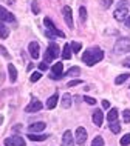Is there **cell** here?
<instances>
[{
	"label": "cell",
	"instance_id": "3957f363",
	"mask_svg": "<svg viewBox=\"0 0 130 146\" xmlns=\"http://www.w3.org/2000/svg\"><path fill=\"white\" fill-rule=\"evenodd\" d=\"M115 52L116 54H125L130 52V37H121L115 43Z\"/></svg>",
	"mask_w": 130,
	"mask_h": 146
},
{
	"label": "cell",
	"instance_id": "8fae6325",
	"mask_svg": "<svg viewBox=\"0 0 130 146\" xmlns=\"http://www.w3.org/2000/svg\"><path fill=\"white\" fill-rule=\"evenodd\" d=\"M28 52L31 54V57L36 60V58H39V56H40V51H39V43L37 42H31L28 45Z\"/></svg>",
	"mask_w": 130,
	"mask_h": 146
},
{
	"label": "cell",
	"instance_id": "83f0119b",
	"mask_svg": "<svg viewBox=\"0 0 130 146\" xmlns=\"http://www.w3.org/2000/svg\"><path fill=\"white\" fill-rule=\"evenodd\" d=\"M92 146H104V139H102L101 135L94 137V139H93V143H92Z\"/></svg>",
	"mask_w": 130,
	"mask_h": 146
},
{
	"label": "cell",
	"instance_id": "d6a6232c",
	"mask_svg": "<svg viewBox=\"0 0 130 146\" xmlns=\"http://www.w3.org/2000/svg\"><path fill=\"white\" fill-rule=\"evenodd\" d=\"M121 145L123 146H129L130 145V134H125L123 139H121Z\"/></svg>",
	"mask_w": 130,
	"mask_h": 146
},
{
	"label": "cell",
	"instance_id": "603a6c76",
	"mask_svg": "<svg viewBox=\"0 0 130 146\" xmlns=\"http://www.w3.org/2000/svg\"><path fill=\"white\" fill-rule=\"evenodd\" d=\"M129 77H130V74H121V76H118V77L115 78V83H116V85H123Z\"/></svg>",
	"mask_w": 130,
	"mask_h": 146
},
{
	"label": "cell",
	"instance_id": "2e32d148",
	"mask_svg": "<svg viewBox=\"0 0 130 146\" xmlns=\"http://www.w3.org/2000/svg\"><path fill=\"white\" fill-rule=\"evenodd\" d=\"M57 102H59V96H57V94H53V96L46 100V108H48V109H54V108H56V105H57Z\"/></svg>",
	"mask_w": 130,
	"mask_h": 146
},
{
	"label": "cell",
	"instance_id": "60d3db41",
	"mask_svg": "<svg viewBox=\"0 0 130 146\" xmlns=\"http://www.w3.org/2000/svg\"><path fill=\"white\" fill-rule=\"evenodd\" d=\"M2 121H3V117H0V125H2Z\"/></svg>",
	"mask_w": 130,
	"mask_h": 146
},
{
	"label": "cell",
	"instance_id": "1f68e13d",
	"mask_svg": "<svg viewBox=\"0 0 130 146\" xmlns=\"http://www.w3.org/2000/svg\"><path fill=\"white\" fill-rule=\"evenodd\" d=\"M123 117H124V123H130V109H124Z\"/></svg>",
	"mask_w": 130,
	"mask_h": 146
},
{
	"label": "cell",
	"instance_id": "ab89813d",
	"mask_svg": "<svg viewBox=\"0 0 130 146\" xmlns=\"http://www.w3.org/2000/svg\"><path fill=\"white\" fill-rule=\"evenodd\" d=\"M125 26H127V28H130V15L125 19Z\"/></svg>",
	"mask_w": 130,
	"mask_h": 146
},
{
	"label": "cell",
	"instance_id": "44dd1931",
	"mask_svg": "<svg viewBox=\"0 0 130 146\" xmlns=\"http://www.w3.org/2000/svg\"><path fill=\"white\" fill-rule=\"evenodd\" d=\"M70 105H71V96L67 92V94H64V97H62V106H64V108H70Z\"/></svg>",
	"mask_w": 130,
	"mask_h": 146
},
{
	"label": "cell",
	"instance_id": "9a60e30c",
	"mask_svg": "<svg viewBox=\"0 0 130 146\" xmlns=\"http://www.w3.org/2000/svg\"><path fill=\"white\" fill-rule=\"evenodd\" d=\"M8 72H9V80H11V83H15V80H17V71H15L13 63H8Z\"/></svg>",
	"mask_w": 130,
	"mask_h": 146
},
{
	"label": "cell",
	"instance_id": "e0dca14e",
	"mask_svg": "<svg viewBox=\"0 0 130 146\" xmlns=\"http://www.w3.org/2000/svg\"><path fill=\"white\" fill-rule=\"evenodd\" d=\"M48 49H50V52L53 54L54 58H57L59 56H61V49H59V46H57L54 42H51L50 45H48Z\"/></svg>",
	"mask_w": 130,
	"mask_h": 146
},
{
	"label": "cell",
	"instance_id": "8d00e7d4",
	"mask_svg": "<svg viewBox=\"0 0 130 146\" xmlns=\"http://www.w3.org/2000/svg\"><path fill=\"white\" fill-rule=\"evenodd\" d=\"M112 2H113V0H102V6H104V8H108L110 5H112Z\"/></svg>",
	"mask_w": 130,
	"mask_h": 146
},
{
	"label": "cell",
	"instance_id": "74e56055",
	"mask_svg": "<svg viewBox=\"0 0 130 146\" xmlns=\"http://www.w3.org/2000/svg\"><path fill=\"white\" fill-rule=\"evenodd\" d=\"M77 85H81V80L77 78V80H71V82H68V86H77Z\"/></svg>",
	"mask_w": 130,
	"mask_h": 146
},
{
	"label": "cell",
	"instance_id": "4316f807",
	"mask_svg": "<svg viewBox=\"0 0 130 146\" xmlns=\"http://www.w3.org/2000/svg\"><path fill=\"white\" fill-rule=\"evenodd\" d=\"M81 49H82V45H81L79 42H73V43H71V51H73V52L79 54Z\"/></svg>",
	"mask_w": 130,
	"mask_h": 146
},
{
	"label": "cell",
	"instance_id": "ac0fdd59",
	"mask_svg": "<svg viewBox=\"0 0 130 146\" xmlns=\"http://www.w3.org/2000/svg\"><path fill=\"white\" fill-rule=\"evenodd\" d=\"M71 45H68V43H67V45L64 46V49H62V58H64V60H70V58H71Z\"/></svg>",
	"mask_w": 130,
	"mask_h": 146
},
{
	"label": "cell",
	"instance_id": "cb8c5ba5",
	"mask_svg": "<svg viewBox=\"0 0 130 146\" xmlns=\"http://www.w3.org/2000/svg\"><path fill=\"white\" fill-rule=\"evenodd\" d=\"M8 35H9V29L5 25H0V38H8Z\"/></svg>",
	"mask_w": 130,
	"mask_h": 146
},
{
	"label": "cell",
	"instance_id": "7a4b0ae2",
	"mask_svg": "<svg viewBox=\"0 0 130 146\" xmlns=\"http://www.w3.org/2000/svg\"><path fill=\"white\" fill-rule=\"evenodd\" d=\"M43 25H45V35L48 38H54L57 35V37H61V38H64L65 37V34L62 33V31H59L56 28V25H53V22H51V19L50 17H45L43 19Z\"/></svg>",
	"mask_w": 130,
	"mask_h": 146
},
{
	"label": "cell",
	"instance_id": "52a82bcc",
	"mask_svg": "<svg viewBox=\"0 0 130 146\" xmlns=\"http://www.w3.org/2000/svg\"><path fill=\"white\" fill-rule=\"evenodd\" d=\"M0 20L8 22V23H14V22H15V17H14V15L11 14L8 9H5V8L0 5Z\"/></svg>",
	"mask_w": 130,
	"mask_h": 146
},
{
	"label": "cell",
	"instance_id": "5b68a950",
	"mask_svg": "<svg viewBox=\"0 0 130 146\" xmlns=\"http://www.w3.org/2000/svg\"><path fill=\"white\" fill-rule=\"evenodd\" d=\"M5 145L6 146H25V140L20 135H11L5 139Z\"/></svg>",
	"mask_w": 130,
	"mask_h": 146
},
{
	"label": "cell",
	"instance_id": "f35d334b",
	"mask_svg": "<svg viewBox=\"0 0 130 146\" xmlns=\"http://www.w3.org/2000/svg\"><path fill=\"white\" fill-rule=\"evenodd\" d=\"M102 108H105V109L110 108V102L108 100H102Z\"/></svg>",
	"mask_w": 130,
	"mask_h": 146
},
{
	"label": "cell",
	"instance_id": "6da1fadb",
	"mask_svg": "<svg viewBox=\"0 0 130 146\" xmlns=\"http://www.w3.org/2000/svg\"><path fill=\"white\" fill-rule=\"evenodd\" d=\"M102 57H104L102 49L98 48V46H94V48L87 49L85 52L82 54V62H85L87 66H93V65H96L98 62H101Z\"/></svg>",
	"mask_w": 130,
	"mask_h": 146
},
{
	"label": "cell",
	"instance_id": "30bf717a",
	"mask_svg": "<svg viewBox=\"0 0 130 146\" xmlns=\"http://www.w3.org/2000/svg\"><path fill=\"white\" fill-rule=\"evenodd\" d=\"M85 141H87V131H85V128L79 126V128L76 129V143L82 146Z\"/></svg>",
	"mask_w": 130,
	"mask_h": 146
},
{
	"label": "cell",
	"instance_id": "ba28073f",
	"mask_svg": "<svg viewBox=\"0 0 130 146\" xmlns=\"http://www.w3.org/2000/svg\"><path fill=\"white\" fill-rule=\"evenodd\" d=\"M129 17V8L124 6V8H116L115 11V19L118 22H125V19Z\"/></svg>",
	"mask_w": 130,
	"mask_h": 146
},
{
	"label": "cell",
	"instance_id": "4dcf8cb0",
	"mask_svg": "<svg viewBox=\"0 0 130 146\" xmlns=\"http://www.w3.org/2000/svg\"><path fill=\"white\" fill-rule=\"evenodd\" d=\"M40 77H42V74L39 72V71H36V72L31 74V82H33V83H36L37 80H40Z\"/></svg>",
	"mask_w": 130,
	"mask_h": 146
},
{
	"label": "cell",
	"instance_id": "f1b7e54d",
	"mask_svg": "<svg viewBox=\"0 0 130 146\" xmlns=\"http://www.w3.org/2000/svg\"><path fill=\"white\" fill-rule=\"evenodd\" d=\"M79 19H81V22H85L87 20V9H85L84 6L79 8Z\"/></svg>",
	"mask_w": 130,
	"mask_h": 146
},
{
	"label": "cell",
	"instance_id": "d6986e66",
	"mask_svg": "<svg viewBox=\"0 0 130 146\" xmlns=\"http://www.w3.org/2000/svg\"><path fill=\"white\" fill-rule=\"evenodd\" d=\"M28 139L33 140V141H42V140H46V139H48V135H46V134H43V135H39V134H36V132H30Z\"/></svg>",
	"mask_w": 130,
	"mask_h": 146
},
{
	"label": "cell",
	"instance_id": "5bb4252c",
	"mask_svg": "<svg viewBox=\"0 0 130 146\" xmlns=\"http://www.w3.org/2000/svg\"><path fill=\"white\" fill-rule=\"evenodd\" d=\"M102 120H104V112H102L101 109H94L93 111V123L96 126H101Z\"/></svg>",
	"mask_w": 130,
	"mask_h": 146
},
{
	"label": "cell",
	"instance_id": "f546056e",
	"mask_svg": "<svg viewBox=\"0 0 130 146\" xmlns=\"http://www.w3.org/2000/svg\"><path fill=\"white\" fill-rule=\"evenodd\" d=\"M43 60H45V63H50V62H53V60H54V57H53V54L50 52V49H46V51H45V56H43Z\"/></svg>",
	"mask_w": 130,
	"mask_h": 146
},
{
	"label": "cell",
	"instance_id": "d590c367",
	"mask_svg": "<svg viewBox=\"0 0 130 146\" xmlns=\"http://www.w3.org/2000/svg\"><path fill=\"white\" fill-rule=\"evenodd\" d=\"M39 69H40V71H46V69H48V63H39Z\"/></svg>",
	"mask_w": 130,
	"mask_h": 146
},
{
	"label": "cell",
	"instance_id": "277c9868",
	"mask_svg": "<svg viewBox=\"0 0 130 146\" xmlns=\"http://www.w3.org/2000/svg\"><path fill=\"white\" fill-rule=\"evenodd\" d=\"M42 108H43L42 102H39L37 98H31V103L25 108V111H26V112H30V114H33V112L42 111Z\"/></svg>",
	"mask_w": 130,
	"mask_h": 146
},
{
	"label": "cell",
	"instance_id": "9c48e42d",
	"mask_svg": "<svg viewBox=\"0 0 130 146\" xmlns=\"http://www.w3.org/2000/svg\"><path fill=\"white\" fill-rule=\"evenodd\" d=\"M53 74H51V78H62L64 77V65L62 62H57L56 65L53 66Z\"/></svg>",
	"mask_w": 130,
	"mask_h": 146
},
{
	"label": "cell",
	"instance_id": "836d02e7",
	"mask_svg": "<svg viewBox=\"0 0 130 146\" xmlns=\"http://www.w3.org/2000/svg\"><path fill=\"white\" fill-rule=\"evenodd\" d=\"M82 98H84V102H85V103H88V105H96V98H92V97H82Z\"/></svg>",
	"mask_w": 130,
	"mask_h": 146
},
{
	"label": "cell",
	"instance_id": "8992f818",
	"mask_svg": "<svg viewBox=\"0 0 130 146\" xmlns=\"http://www.w3.org/2000/svg\"><path fill=\"white\" fill-rule=\"evenodd\" d=\"M62 14H64V20L67 23V26H68L70 29H73V15H71V8L70 6H64V9H62Z\"/></svg>",
	"mask_w": 130,
	"mask_h": 146
},
{
	"label": "cell",
	"instance_id": "484cf974",
	"mask_svg": "<svg viewBox=\"0 0 130 146\" xmlns=\"http://www.w3.org/2000/svg\"><path fill=\"white\" fill-rule=\"evenodd\" d=\"M67 74H68V76H79V74H81V68H79V66H71Z\"/></svg>",
	"mask_w": 130,
	"mask_h": 146
},
{
	"label": "cell",
	"instance_id": "4fadbf2b",
	"mask_svg": "<svg viewBox=\"0 0 130 146\" xmlns=\"http://www.w3.org/2000/svg\"><path fill=\"white\" fill-rule=\"evenodd\" d=\"M62 145L64 146H73L74 145V139H73V134L70 131H65L64 135H62Z\"/></svg>",
	"mask_w": 130,
	"mask_h": 146
},
{
	"label": "cell",
	"instance_id": "b9f144b4",
	"mask_svg": "<svg viewBox=\"0 0 130 146\" xmlns=\"http://www.w3.org/2000/svg\"><path fill=\"white\" fill-rule=\"evenodd\" d=\"M0 25H2V23H0Z\"/></svg>",
	"mask_w": 130,
	"mask_h": 146
},
{
	"label": "cell",
	"instance_id": "ffe728a7",
	"mask_svg": "<svg viewBox=\"0 0 130 146\" xmlns=\"http://www.w3.org/2000/svg\"><path fill=\"white\" fill-rule=\"evenodd\" d=\"M107 120L110 121V123L118 120V109H116V108H112V109L108 111V114H107Z\"/></svg>",
	"mask_w": 130,
	"mask_h": 146
},
{
	"label": "cell",
	"instance_id": "7c38bea8",
	"mask_svg": "<svg viewBox=\"0 0 130 146\" xmlns=\"http://www.w3.org/2000/svg\"><path fill=\"white\" fill-rule=\"evenodd\" d=\"M45 128H46V123H43V121H36V123H31L28 126V131L30 132H40Z\"/></svg>",
	"mask_w": 130,
	"mask_h": 146
},
{
	"label": "cell",
	"instance_id": "7402d4cb",
	"mask_svg": "<svg viewBox=\"0 0 130 146\" xmlns=\"http://www.w3.org/2000/svg\"><path fill=\"white\" fill-rule=\"evenodd\" d=\"M110 131H112L113 134L121 132V125L118 123V120H116V121H112V123H110Z\"/></svg>",
	"mask_w": 130,
	"mask_h": 146
},
{
	"label": "cell",
	"instance_id": "e575fe53",
	"mask_svg": "<svg viewBox=\"0 0 130 146\" xmlns=\"http://www.w3.org/2000/svg\"><path fill=\"white\" fill-rule=\"evenodd\" d=\"M0 54H2L3 57H6L8 60H9V58H11V56H9V54H8L6 51H5V48H3V46H0Z\"/></svg>",
	"mask_w": 130,
	"mask_h": 146
},
{
	"label": "cell",
	"instance_id": "d4e9b609",
	"mask_svg": "<svg viewBox=\"0 0 130 146\" xmlns=\"http://www.w3.org/2000/svg\"><path fill=\"white\" fill-rule=\"evenodd\" d=\"M31 9H33V14H39L40 13V8H39V0H33L31 2Z\"/></svg>",
	"mask_w": 130,
	"mask_h": 146
}]
</instances>
